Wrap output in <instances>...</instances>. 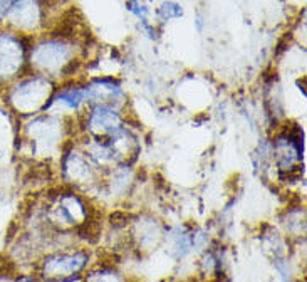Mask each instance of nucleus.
I'll list each match as a JSON object with an SVG mask.
<instances>
[{"instance_id":"obj_1","label":"nucleus","mask_w":307,"mask_h":282,"mask_svg":"<svg viewBox=\"0 0 307 282\" xmlns=\"http://www.w3.org/2000/svg\"><path fill=\"white\" fill-rule=\"evenodd\" d=\"M89 264V254L86 250L76 252H57L44 258L41 265V274L46 282H61L66 277L76 276Z\"/></svg>"}]
</instances>
